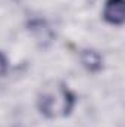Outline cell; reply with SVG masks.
<instances>
[{"mask_svg": "<svg viewBox=\"0 0 125 127\" xmlns=\"http://www.w3.org/2000/svg\"><path fill=\"white\" fill-rule=\"evenodd\" d=\"M37 106L46 118H61L71 114L75 106V95L63 83L46 86L37 99Z\"/></svg>", "mask_w": 125, "mask_h": 127, "instance_id": "6da1fadb", "label": "cell"}, {"mask_svg": "<svg viewBox=\"0 0 125 127\" xmlns=\"http://www.w3.org/2000/svg\"><path fill=\"white\" fill-rule=\"evenodd\" d=\"M124 0H106L103 6V19L115 27H121L125 21Z\"/></svg>", "mask_w": 125, "mask_h": 127, "instance_id": "7a4b0ae2", "label": "cell"}, {"mask_svg": "<svg viewBox=\"0 0 125 127\" xmlns=\"http://www.w3.org/2000/svg\"><path fill=\"white\" fill-rule=\"evenodd\" d=\"M81 64L84 65V68H87L90 72H97L102 69L103 66V59L102 56L91 49H85L81 52Z\"/></svg>", "mask_w": 125, "mask_h": 127, "instance_id": "3957f363", "label": "cell"}, {"mask_svg": "<svg viewBox=\"0 0 125 127\" xmlns=\"http://www.w3.org/2000/svg\"><path fill=\"white\" fill-rule=\"evenodd\" d=\"M7 66H9V61H7V58H6V55H4L3 52H0V78L6 75Z\"/></svg>", "mask_w": 125, "mask_h": 127, "instance_id": "277c9868", "label": "cell"}]
</instances>
